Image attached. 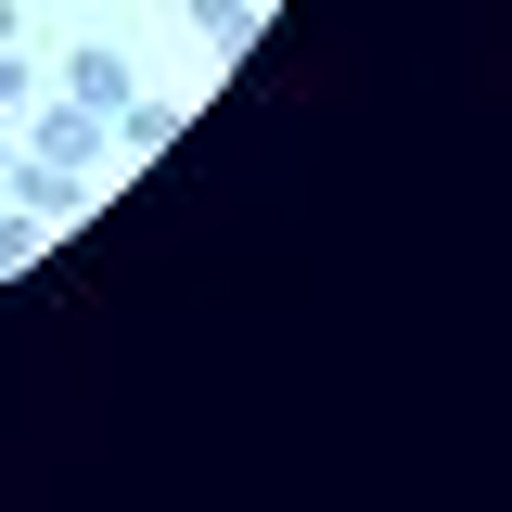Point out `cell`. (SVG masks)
Returning a JSON list of instances; mask_svg holds the SVG:
<instances>
[{
    "instance_id": "obj_1",
    "label": "cell",
    "mask_w": 512,
    "mask_h": 512,
    "mask_svg": "<svg viewBox=\"0 0 512 512\" xmlns=\"http://www.w3.org/2000/svg\"><path fill=\"white\" fill-rule=\"evenodd\" d=\"M64 103H90V116H103V128H116L128 103H141V77H128V52H116V39H90V52L64 64Z\"/></svg>"
},
{
    "instance_id": "obj_2",
    "label": "cell",
    "mask_w": 512,
    "mask_h": 512,
    "mask_svg": "<svg viewBox=\"0 0 512 512\" xmlns=\"http://www.w3.org/2000/svg\"><path fill=\"white\" fill-rule=\"evenodd\" d=\"M0 205H26V218L52 231V218H77V205H90V192H77V167H52V154H13V180H0Z\"/></svg>"
},
{
    "instance_id": "obj_3",
    "label": "cell",
    "mask_w": 512,
    "mask_h": 512,
    "mask_svg": "<svg viewBox=\"0 0 512 512\" xmlns=\"http://www.w3.org/2000/svg\"><path fill=\"white\" fill-rule=\"evenodd\" d=\"M103 141H116V128L90 116V103H52V116H39V154H52V167H90Z\"/></svg>"
},
{
    "instance_id": "obj_4",
    "label": "cell",
    "mask_w": 512,
    "mask_h": 512,
    "mask_svg": "<svg viewBox=\"0 0 512 512\" xmlns=\"http://www.w3.org/2000/svg\"><path fill=\"white\" fill-rule=\"evenodd\" d=\"M180 13H192V39H205V52H231V39L256 26V0H180Z\"/></svg>"
},
{
    "instance_id": "obj_5",
    "label": "cell",
    "mask_w": 512,
    "mask_h": 512,
    "mask_svg": "<svg viewBox=\"0 0 512 512\" xmlns=\"http://www.w3.org/2000/svg\"><path fill=\"white\" fill-rule=\"evenodd\" d=\"M116 141H128V154H167V141H180V103H128Z\"/></svg>"
},
{
    "instance_id": "obj_6",
    "label": "cell",
    "mask_w": 512,
    "mask_h": 512,
    "mask_svg": "<svg viewBox=\"0 0 512 512\" xmlns=\"http://www.w3.org/2000/svg\"><path fill=\"white\" fill-rule=\"evenodd\" d=\"M13 103H39V64L13 52V39H0V116H13Z\"/></svg>"
},
{
    "instance_id": "obj_7",
    "label": "cell",
    "mask_w": 512,
    "mask_h": 512,
    "mask_svg": "<svg viewBox=\"0 0 512 512\" xmlns=\"http://www.w3.org/2000/svg\"><path fill=\"white\" fill-rule=\"evenodd\" d=\"M0 39H13V0H0Z\"/></svg>"
},
{
    "instance_id": "obj_8",
    "label": "cell",
    "mask_w": 512,
    "mask_h": 512,
    "mask_svg": "<svg viewBox=\"0 0 512 512\" xmlns=\"http://www.w3.org/2000/svg\"><path fill=\"white\" fill-rule=\"evenodd\" d=\"M0 180H13V141H0Z\"/></svg>"
}]
</instances>
